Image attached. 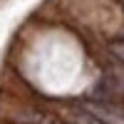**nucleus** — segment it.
<instances>
[{
  "label": "nucleus",
  "mask_w": 124,
  "mask_h": 124,
  "mask_svg": "<svg viewBox=\"0 0 124 124\" xmlns=\"http://www.w3.org/2000/svg\"><path fill=\"white\" fill-rule=\"evenodd\" d=\"M112 52L124 62V42H112Z\"/></svg>",
  "instance_id": "obj_3"
},
{
  "label": "nucleus",
  "mask_w": 124,
  "mask_h": 124,
  "mask_svg": "<svg viewBox=\"0 0 124 124\" xmlns=\"http://www.w3.org/2000/svg\"><path fill=\"white\" fill-rule=\"evenodd\" d=\"M67 124H70V122H67Z\"/></svg>",
  "instance_id": "obj_5"
},
{
  "label": "nucleus",
  "mask_w": 124,
  "mask_h": 124,
  "mask_svg": "<svg viewBox=\"0 0 124 124\" xmlns=\"http://www.w3.org/2000/svg\"><path fill=\"white\" fill-rule=\"evenodd\" d=\"M65 117H67L70 124H102L94 114H89L85 107H82V109H67V112H65Z\"/></svg>",
  "instance_id": "obj_2"
},
{
  "label": "nucleus",
  "mask_w": 124,
  "mask_h": 124,
  "mask_svg": "<svg viewBox=\"0 0 124 124\" xmlns=\"http://www.w3.org/2000/svg\"><path fill=\"white\" fill-rule=\"evenodd\" d=\"M82 107H85L89 114H94L102 124H124V107L122 104L94 99V102H85Z\"/></svg>",
  "instance_id": "obj_1"
},
{
  "label": "nucleus",
  "mask_w": 124,
  "mask_h": 124,
  "mask_svg": "<svg viewBox=\"0 0 124 124\" xmlns=\"http://www.w3.org/2000/svg\"><path fill=\"white\" fill-rule=\"evenodd\" d=\"M117 92H119V94H124V75L117 77Z\"/></svg>",
  "instance_id": "obj_4"
}]
</instances>
